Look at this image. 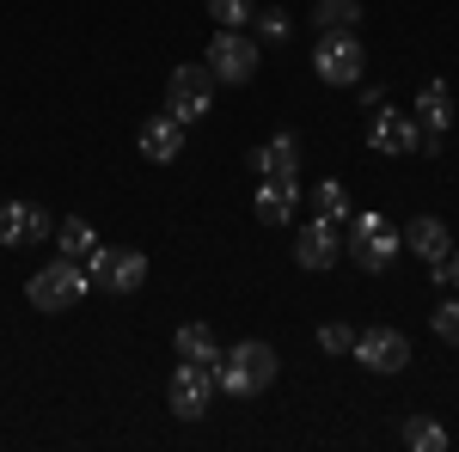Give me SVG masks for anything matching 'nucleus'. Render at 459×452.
Listing matches in <instances>:
<instances>
[{"label":"nucleus","instance_id":"nucleus-19","mask_svg":"<svg viewBox=\"0 0 459 452\" xmlns=\"http://www.w3.org/2000/svg\"><path fill=\"white\" fill-rule=\"evenodd\" d=\"M398 440H404L411 452H441L447 447V428H441L435 416H404L398 422Z\"/></svg>","mask_w":459,"mask_h":452},{"label":"nucleus","instance_id":"nucleus-12","mask_svg":"<svg viewBox=\"0 0 459 452\" xmlns=\"http://www.w3.org/2000/svg\"><path fill=\"white\" fill-rule=\"evenodd\" d=\"M43 239H49V209L0 202V244H43Z\"/></svg>","mask_w":459,"mask_h":452},{"label":"nucleus","instance_id":"nucleus-15","mask_svg":"<svg viewBox=\"0 0 459 452\" xmlns=\"http://www.w3.org/2000/svg\"><path fill=\"white\" fill-rule=\"evenodd\" d=\"M294 202H300V177H264L257 196H251V209H257L264 226H282L288 214H294Z\"/></svg>","mask_w":459,"mask_h":452},{"label":"nucleus","instance_id":"nucleus-26","mask_svg":"<svg viewBox=\"0 0 459 452\" xmlns=\"http://www.w3.org/2000/svg\"><path fill=\"white\" fill-rule=\"evenodd\" d=\"M429 324H435V337H441V343H454V348H459V300H441Z\"/></svg>","mask_w":459,"mask_h":452},{"label":"nucleus","instance_id":"nucleus-23","mask_svg":"<svg viewBox=\"0 0 459 452\" xmlns=\"http://www.w3.org/2000/svg\"><path fill=\"white\" fill-rule=\"evenodd\" d=\"M313 214H325V220H343V214H350V190H343L337 177H325V183L313 190Z\"/></svg>","mask_w":459,"mask_h":452},{"label":"nucleus","instance_id":"nucleus-6","mask_svg":"<svg viewBox=\"0 0 459 452\" xmlns=\"http://www.w3.org/2000/svg\"><path fill=\"white\" fill-rule=\"evenodd\" d=\"M214 105V73L209 62H184V68H172V80H166V110H172L178 123L190 129L196 116H209Z\"/></svg>","mask_w":459,"mask_h":452},{"label":"nucleus","instance_id":"nucleus-18","mask_svg":"<svg viewBox=\"0 0 459 452\" xmlns=\"http://www.w3.org/2000/svg\"><path fill=\"white\" fill-rule=\"evenodd\" d=\"M172 343H178V361H196V367H214L221 361V337H214L209 324H184Z\"/></svg>","mask_w":459,"mask_h":452},{"label":"nucleus","instance_id":"nucleus-14","mask_svg":"<svg viewBox=\"0 0 459 452\" xmlns=\"http://www.w3.org/2000/svg\"><path fill=\"white\" fill-rule=\"evenodd\" d=\"M178 153H184V123H178L172 110L166 116H147L142 123V159L147 166H172Z\"/></svg>","mask_w":459,"mask_h":452},{"label":"nucleus","instance_id":"nucleus-27","mask_svg":"<svg viewBox=\"0 0 459 452\" xmlns=\"http://www.w3.org/2000/svg\"><path fill=\"white\" fill-rule=\"evenodd\" d=\"M447 287H459V251L447 257Z\"/></svg>","mask_w":459,"mask_h":452},{"label":"nucleus","instance_id":"nucleus-4","mask_svg":"<svg viewBox=\"0 0 459 452\" xmlns=\"http://www.w3.org/2000/svg\"><path fill=\"white\" fill-rule=\"evenodd\" d=\"M203 62H209L214 86H246L251 73H257V62H264V43L251 31H214L209 49H203Z\"/></svg>","mask_w":459,"mask_h":452},{"label":"nucleus","instance_id":"nucleus-10","mask_svg":"<svg viewBox=\"0 0 459 452\" xmlns=\"http://www.w3.org/2000/svg\"><path fill=\"white\" fill-rule=\"evenodd\" d=\"M294 263H300V269H331V263H343V220L313 214V220L294 233Z\"/></svg>","mask_w":459,"mask_h":452},{"label":"nucleus","instance_id":"nucleus-2","mask_svg":"<svg viewBox=\"0 0 459 452\" xmlns=\"http://www.w3.org/2000/svg\"><path fill=\"white\" fill-rule=\"evenodd\" d=\"M86 263H74V257H56V263H43L31 281H25V300H31L37 312H74L80 300H86Z\"/></svg>","mask_w":459,"mask_h":452},{"label":"nucleus","instance_id":"nucleus-13","mask_svg":"<svg viewBox=\"0 0 459 452\" xmlns=\"http://www.w3.org/2000/svg\"><path fill=\"white\" fill-rule=\"evenodd\" d=\"M404 251H417L423 263H447V257H454V233H447V220H441V214H417V220L404 226Z\"/></svg>","mask_w":459,"mask_h":452},{"label":"nucleus","instance_id":"nucleus-20","mask_svg":"<svg viewBox=\"0 0 459 452\" xmlns=\"http://www.w3.org/2000/svg\"><path fill=\"white\" fill-rule=\"evenodd\" d=\"M313 25L318 31H355V25H361V0H318Z\"/></svg>","mask_w":459,"mask_h":452},{"label":"nucleus","instance_id":"nucleus-22","mask_svg":"<svg viewBox=\"0 0 459 452\" xmlns=\"http://www.w3.org/2000/svg\"><path fill=\"white\" fill-rule=\"evenodd\" d=\"M251 13H257V0H209V19L221 31H246Z\"/></svg>","mask_w":459,"mask_h":452},{"label":"nucleus","instance_id":"nucleus-8","mask_svg":"<svg viewBox=\"0 0 459 452\" xmlns=\"http://www.w3.org/2000/svg\"><path fill=\"white\" fill-rule=\"evenodd\" d=\"M350 354L368 367V373H404V367H411V337L392 330V324H374V330H355Z\"/></svg>","mask_w":459,"mask_h":452},{"label":"nucleus","instance_id":"nucleus-5","mask_svg":"<svg viewBox=\"0 0 459 452\" xmlns=\"http://www.w3.org/2000/svg\"><path fill=\"white\" fill-rule=\"evenodd\" d=\"M313 73L325 86H361L368 73V49L355 31H318V49H313Z\"/></svg>","mask_w":459,"mask_h":452},{"label":"nucleus","instance_id":"nucleus-3","mask_svg":"<svg viewBox=\"0 0 459 452\" xmlns=\"http://www.w3.org/2000/svg\"><path fill=\"white\" fill-rule=\"evenodd\" d=\"M343 251H350L355 263L368 269V276H380L392 257L404 251V233H392L386 214H355L350 226H343Z\"/></svg>","mask_w":459,"mask_h":452},{"label":"nucleus","instance_id":"nucleus-7","mask_svg":"<svg viewBox=\"0 0 459 452\" xmlns=\"http://www.w3.org/2000/svg\"><path fill=\"white\" fill-rule=\"evenodd\" d=\"M86 276L99 281L105 294H135L147 281V257L129 251V244H99V251L86 257Z\"/></svg>","mask_w":459,"mask_h":452},{"label":"nucleus","instance_id":"nucleus-11","mask_svg":"<svg viewBox=\"0 0 459 452\" xmlns=\"http://www.w3.org/2000/svg\"><path fill=\"white\" fill-rule=\"evenodd\" d=\"M368 147H374V153H423V123L380 105L374 123H368Z\"/></svg>","mask_w":459,"mask_h":452},{"label":"nucleus","instance_id":"nucleus-9","mask_svg":"<svg viewBox=\"0 0 459 452\" xmlns=\"http://www.w3.org/2000/svg\"><path fill=\"white\" fill-rule=\"evenodd\" d=\"M214 367H196V361H178V373L166 380V404H172V416H184V422H196L203 410L214 404Z\"/></svg>","mask_w":459,"mask_h":452},{"label":"nucleus","instance_id":"nucleus-1","mask_svg":"<svg viewBox=\"0 0 459 452\" xmlns=\"http://www.w3.org/2000/svg\"><path fill=\"white\" fill-rule=\"evenodd\" d=\"M282 373V361H276V348L270 343H233L221 348V361H214V385L227 391V397H257V391H270Z\"/></svg>","mask_w":459,"mask_h":452},{"label":"nucleus","instance_id":"nucleus-21","mask_svg":"<svg viewBox=\"0 0 459 452\" xmlns=\"http://www.w3.org/2000/svg\"><path fill=\"white\" fill-rule=\"evenodd\" d=\"M56 244H62V257H74V263H86V257L99 251V233H92L86 220H62V226H56Z\"/></svg>","mask_w":459,"mask_h":452},{"label":"nucleus","instance_id":"nucleus-16","mask_svg":"<svg viewBox=\"0 0 459 452\" xmlns=\"http://www.w3.org/2000/svg\"><path fill=\"white\" fill-rule=\"evenodd\" d=\"M251 166L264 177H300V141L294 135H270L257 153H251Z\"/></svg>","mask_w":459,"mask_h":452},{"label":"nucleus","instance_id":"nucleus-17","mask_svg":"<svg viewBox=\"0 0 459 452\" xmlns=\"http://www.w3.org/2000/svg\"><path fill=\"white\" fill-rule=\"evenodd\" d=\"M411 116L423 123L429 135H447V129H454V92H447L441 80H429L423 92H417V110H411Z\"/></svg>","mask_w":459,"mask_h":452},{"label":"nucleus","instance_id":"nucleus-24","mask_svg":"<svg viewBox=\"0 0 459 452\" xmlns=\"http://www.w3.org/2000/svg\"><path fill=\"white\" fill-rule=\"evenodd\" d=\"M251 31H257V43H282L288 37V13L282 6H257V13H251Z\"/></svg>","mask_w":459,"mask_h":452},{"label":"nucleus","instance_id":"nucleus-25","mask_svg":"<svg viewBox=\"0 0 459 452\" xmlns=\"http://www.w3.org/2000/svg\"><path fill=\"white\" fill-rule=\"evenodd\" d=\"M318 348H325V354H350V348H355V330L331 318V324H318Z\"/></svg>","mask_w":459,"mask_h":452}]
</instances>
